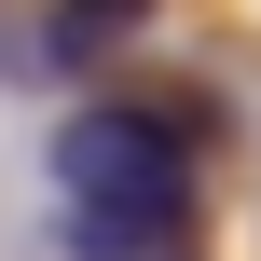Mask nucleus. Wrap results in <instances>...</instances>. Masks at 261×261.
Returning <instances> with one entry per match:
<instances>
[{
    "label": "nucleus",
    "instance_id": "7ed1b4c3",
    "mask_svg": "<svg viewBox=\"0 0 261 261\" xmlns=\"http://www.w3.org/2000/svg\"><path fill=\"white\" fill-rule=\"evenodd\" d=\"M138 14H151V0H55V28H41V55H55V69H83V55H110V41L138 28Z\"/></svg>",
    "mask_w": 261,
    "mask_h": 261
},
{
    "label": "nucleus",
    "instance_id": "f03ea898",
    "mask_svg": "<svg viewBox=\"0 0 261 261\" xmlns=\"http://www.w3.org/2000/svg\"><path fill=\"white\" fill-rule=\"evenodd\" d=\"M69 261H193V220H69Z\"/></svg>",
    "mask_w": 261,
    "mask_h": 261
},
{
    "label": "nucleus",
    "instance_id": "f257e3e1",
    "mask_svg": "<svg viewBox=\"0 0 261 261\" xmlns=\"http://www.w3.org/2000/svg\"><path fill=\"white\" fill-rule=\"evenodd\" d=\"M55 206L69 220H193V138L165 110H69L55 124Z\"/></svg>",
    "mask_w": 261,
    "mask_h": 261
}]
</instances>
